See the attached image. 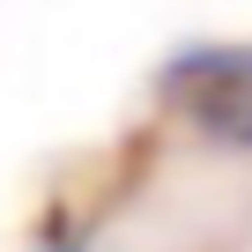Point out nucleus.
<instances>
[{
    "instance_id": "f257e3e1",
    "label": "nucleus",
    "mask_w": 252,
    "mask_h": 252,
    "mask_svg": "<svg viewBox=\"0 0 252 252\" xmlns=\"http://www.w3.org/2000/svg\"><path fill=\"white\" fill-rule=\"evenodd\" d=\"M156 96L200 141H215L230 156H252V52L245 45H186V52H171L163 74H156Z\"/></svg>"
},
{
    "instance_id": "f03ea898",
    "label": "nucleus",
    "mask_w": 252,
    "mask_h": 252,
    "mask_svg": "<svg viewBox=\"0 0 252 252\" xmlns=\"http://www.w3.org/2000/svg\"><path fill=\"white\" fill-rule=\"evenodd\" d=\"M45 252H67V245H45Z\"/></svg>"
}]
</instances>
